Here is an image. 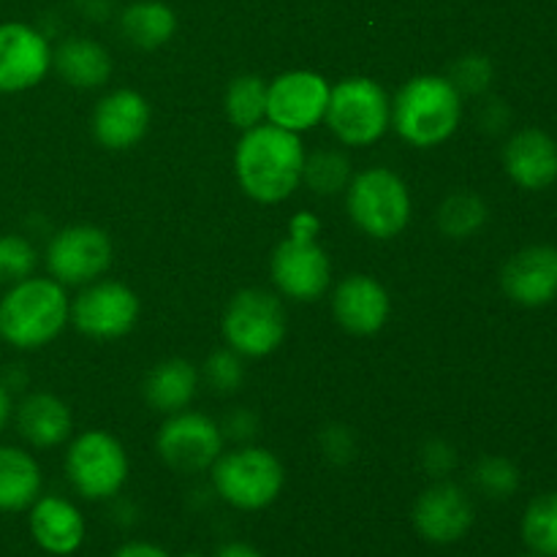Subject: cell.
I'll return each instance as SVG.
<instances>
[{
    "mask_svg": "<svg viewBox=\"0 0 557 557\" xmlns=\"http://www.w3.org/2000/svg\"><path fill=\"white\" fill-rule=\"evenodd\" d=\"M71 428L69 406L49 392L27 395L16 408V430L33 449H54L69 438Z\"/></svg>",
    "mask_w": 557,
    "mask_h": 557,
    "instance_id": "cell-21",
    "label": "cell"
},
{
    "mask_svg": "<svg viewBox=\"0 0 557 557\" xmlns=\"http://www.w3.org/2000/svg\"><path fill=\"white\" fill-rule=\"evenodd\" d=\"M163 466L177 473H201L223 455V430L210 417L196 411L169 413L156 438Z\"/></svg>",
    "mask_w": 557,
    "mask_h": 557,
    "instance_id": "cell-9",
    "label": "cell"
},
{
    "mask_svg": "<svg viewBox=\"0 0 557 557\" xmlns=\"http://www.w3.org/2000/svg\"><path fill=\"white\" fill-rule=\"evenodd\" d=\"M256 428H259V419H256L250 411H245V408L234 411L226 422L228 435H232V438H239V441L250 438V435L256 433Z\"/></svg>",
    "mask_w": 557,
    "mask_h": 557,
    "instance_id": "cell-37",
    "label": "cell"
},
{
    "mask_svg": "<svg viewBox=\"0 0 557 557\" xmlns=\"http://www.w3.org/2000/svg\"><path fill=\"white\" fill-rule=\"evenodd\" d=\"M321 444H324L326 455L337 462L348 460L354 451V441H351V433H348V428H330L324 433V441H321Z\"/></svg>",
    "mask_w": 557,
    "mask_h": 557,
    "instance_id": "cell-35",
    "label": "cell"
},
{
    "mask_svg": "<svg viewBox=\"0 0 557 557\" xmlns=\"http://www.w3.org/2000/svg\"><path fill=\"white\" fill-rule=\"evenodd\" d=\"M205 381L210 384V389L221 392V395L237 392L245 381L243 357L237 351H232V348L210 354L205 362Z\"/></svg>",
    "mask_w": 557,
    "mask_h": 557,
    "instance_id": "cell-33",
    "label": "cell"
},
{
    "mask_svg": "<svg viewBox=\"0 0 557 557\" xmlns=\"http://www.w3.org/2000/svg\"><path fill=\"white\" fill-rule=\"evenodd\" d=\"M150 131V103L141 92L120 87L103 96L92 112V139L103 150L123 152L139 145Z\"/></svg>",
    "mask_w": 557,
    "mask_h": 557,
    "instance_id": "cell-17",
    "label": "cell"
},
{
    "mask_svg": "<svg viewBox=\"0 0 557 557\" xmlns=\"http://www.w3.org/2000/svg\"><path fill=\"white\" fill-rule=\"evenodd\" d=\"M9 419H11V397H9V389L0 384V433L5 430Z\"/></svg>",
    "mask_w": 557,
    "mask_h": 557,
    "instance_id": "cell-41",
    "label": "cell"
},
{
    "mask_svg": "<svg viewBox=\"0 0 557 557\" xmlns=\"http://www.w3.org/2000/svg\"><path fill=\"white\" fill-rule=\"evenodd\" d=\"M305 145L299 134L272 123L243 131L234 147V174L239 188L261 205L286 201L302 183Z\"/></svg>",
    "mask_w": 557,
    "mask_h": 557,
    "instance_id": "cell-1",
    "label": "cell"
},
{
    "mask_svg": "<svg viewBox=\"0 0 557 557\" xmlns=\"http://www.w3.org/2000/svg\"><path fill=\"white\" fill-rule=\"evenodd\" d=\"M473 487L493 500H506L520 490V468L506 457H482L473 466Z\"/></svg>",
    "mask_w": 557,
    "mask_h": 557,
    "instance_id": "cell-30",
    "label": "cell"
},
{
    "mask_svg": "<svg viewBox=\"0 0 557 557\" xmlns=\"http://www.w3.org/2000/svg\"><path fill=\"white\" fill-rule=\"evenodd\" d=\"M223 109L234 128L248 131L267 120V82L256 74H239L228 82Z\"/></svg>",
    "mask_w": 557,
    "mask_h": 557,
    "instance_id": "cell-26",
    "label": "cell"
},
{
    "mask_svg": "<svg viewBox=\"0 0 557 557\" xmlns=\"http://www.w3.org/2000/svg\"><path fill=\"white\" fill-rule=\"evenodd\" d=\"M52 65L60 79L76 90H96L112 76V58L103 44L82 36L65 38L52 52Z\"/></svg>",
    "mask_w": 557,
    "mask_h": 557,
    "instance_id": "cell-22",
    "label": "cell"
},
{
    "mask_svg": "<svg viewBox=\"0 0 557 557\" xmlns=\"http://www.w3.org/2000/svg\"><path fill=\"white\" fill-rule=\"evenodd\" d=\"M38 253L20 234H0V283L14 286L36 272Z\"/></svg>",
    "mask_w": 557,
    "mask_h": 557,
    "instance_id": "cell-31",
    "label": "cell"
},
{
    "mask_svg": "<svg viewBox=\"0 0 557 557\" xmlns=\"http://www.w3.org/2000/svg\"><path fill=\"white\" fill-rule=\"evenodd\" d=\"M270 272L277 292L297 302H315L332 283L330 256L315 239H283L272 250Z\"/></svg>",
    "mask_w": 557,
    "mask_h": 557,
    "instance_id": "cell-13",
    "label": "cell"
},
{
    "mask_svg": "<svg viewBox=\"0 0 557 557\" xmlns=\"http://www.w3.org/2000/svg\"><path fill=\"white\" fill-rule=\"evenodd\" d=\"M41 466L16 446H0V515L27 511L41 495Z\"/></svg>",
    "mask_w": 557,
    "mask_h": 557,
    "instance_id": "cell-24",
    "label": "cell"
},
{
    "mask_svg": "<svg viewBox=\"0 0 557 557\" xmlns=\"http://www.w3.org/2000/svg\"><path fill=\"white\" fill-rule=\"evenodd\" d=\"M522 557H539V555H533V553H531V555H522Z\"/></svg>",
    "mask_w": 557,
    "mask_h": 557,
    "instance_id": "cell-43",
    "label": "cell"
},
{
    "mask_svg": "<svg viewBox=\"0 0 557 557\" xmlns=\"http://www.w3.org/2000/svg\"><path fill=\"white\" fill-rule=\"evenodd\" d=\"M180 557H207V555H201V553H185V555H180Z\"/></svg>",
    "mask_w": 557,
    "mask_h": 557,
    "instance_id": "cell-42",
    "label": "cell"
},
{
    "mask_svg": "<svg viewBox=\"0 0 557 557\" xmlns=\"http://www.w3.org/2000/svg\"><path fill=\"white\" fill-rule=\"evenodd\" d=\"M177 16L161 0H136L120 14V33L139 49H158L172 41Z\"/></svg>",
    "mask_w": 557,
    "mask_h": 557,
    "instance_id": "cell-25",
    "label": "cell"
},
{
    "mask_svg": "<svg viewBox=\"0 0 557 557\" xmlns=\"http://www.w3.org/2000/svg\"><path fill=\"white\" fill-rule=\"evenodd\" d=\"M139 319V297L125 283L92 281L71 302L69 321L92 341H117L134 330Z\"/></svg>",
    "mask_w": 557,
    "mask_h": 557,
    "instance_id": "cell-11",
    "label": "cell"
},
{
    "mask_svg": "<svg viewBox=\"0 0 557 557\" xmlns=\"http://www.w3.org/2000/svg\"><path fill=\"white\" fill-rule=\"evenodd\" d=\"M212 487L218 498L239 511H261L277 500L286 484L283 462L264 446H239L215 460Z\"/></svg>",
    "mask_w": 557,
    "mask_h": 557,
    "instance_id": "cell-5",
    "label": "cell"
},
{
    "mask_svg": "<svg viewBox=\"0 0 557 557\" xmlns=\"http://www.w3.org/2000/svg\"><path fill=\"white\" fill-rule=\"evenodd\" d=\"M52 69V47L25 22L0 25V92H25Z\"/></svg>",
    "mask_w": 557,
    "mask_h": 557,
    "instance_id": "cell-15",
    "label": "cell"
},
{
    "mask_svg": "<svg viewBox=\"0 0 557 557\" xmlns=\"http://www.w3.org/2000/svg\"><path fill=\"white\" fill-rule=\"evenodd\" d=\"M500 288L520 308H544L557 299V248L528 245L500 270Z\"/></svg>",
    "mask_w": 557,
    "mask_h": 557,
    "instance_id": "cell-16",
    "label": "cell"
},
{
    "mask_svg": "<svg viewBox=\"0 0 557 557\" xmlns=\"http://www.w3.org/2000/svg\"><path fill=\"white\" fill-rule=\"evenodd\" d=\"M112 557H172V555L152 542H128L123 544V547H117V553Z\"/></svg>",
    "mask_w": 557,
    "mask_h": 557,
    "instance_id": "cell-39",
    "label": "cell"
},
{
    "mask_svg": "<svg viewBox=\"0 0 557 557\" xmlns=\"http://www.w3.org/2000/svg\"><path fill=\"white\" fill-rule=\"evenodd\" d=\"M286 337V308L277 294L245 288L223 313V341L239 357H270Z\"/></svg>",
    "mask_w": 557,
    "mask_h": 557,
    "instance_id": "cell-8",
    "label": "cell"
},
{
    "mask_svg": "<svg viewBox=\"0 0 557 557\" xmlns=\"http://www.w3.org/2000/svg\"><path fill=\"white\" fill-rule=\"evenodd\" d=\"M411 517L413 528L424 542L446 547L468 536L476 522V509H473L471 495L460 484L441 479L419 495Z\"/></svg>",
    "mask_w": 557,
    "mask_h": 557,
    "instance_id": "cell-14",
    "label": "cell"
},
{
    "mask_svg": "<svg viewBox=\"0 0 557 557\" xmlns=\"http://www.w3.org/2000/svg\"><path fill=\"white\" fill-rule=\"evenodd\" d=\"M520 533L533 555L557 557V493L536 495L528 504Z\"/></svg>",
    "mask_w": 557,
    "mask_h": 557,
    "instance_id": "cell-27",
    "label": "cell"
},
{
    "mask_svg": "<svg viewBox=\"0 0 557 557\" xmlns=\"http://www.w3.org/2000/svg\"><path fill=\"white\" fill-rule=\"evenodd\" d=\"M455 462H457L455 449H451L449 444H444V441H430V444L424 446L422 466H424V471H430V476L444 479L446 473L455 468Z\"/></svg>",
    "mask_w": 557,
    "mask_h": 557,
    "instance_id": "cell-34",
    "label": "cell"
},
{
    "mask_svg": "<svg viewBox=\"0 0 557 557\" xmlns=\"http://www.w3.org/2000/svg\"><path fill=\"white\" fill-rule=\"evenodd\" d=\"M125 446L103 430H85L65 451V476L85 500H109L128 482Z\"/></svg>",
    "mask_w": 557,
    "mask_h": 557,
    "instance_id": "cell-7",
    "label": "cell"
},
{
    "mask_svg": "<svg viewBox=\"0 0 557 557\" xmlns=\"http://www.w3.org/2000/svg\"><path fill=\"white\" fill-rule=\"evenodd\" d=\"M389 313V292L384 288V283L370 275L343 277L332 294V315L351 335H375L386 326Z\"/></svg>",
    "mask_w": 557,
    "mask_h": 557,
    "instance_id": "cell-18",
    "label": "cell"
},
{
    "mask_svg": "<svg viewBox=\"0 0 557 557\" xmlns=\"http://www.w3.org/2000/svg\"><path fill=\"white\" fill-rule=\"evenodd\" d=\"M487 215L490 210L482 196L473 190H457L438 207V228L449 239H468L482 232Z\"/></svg>",
    "mask_w": 557,
    "mask_h": 557,
    "instance_id": "cell-28",
    "label": "cell"
},
{
    "mask_svg": "<svg viewBox=\"0 0 557 557\" xmlns=\"http://www.w3.org/2000/svg\"><path fill=\"white\" fill-rule=\"evenodd\" d=\"M27 511H30L27 517L30 536L44 553L54 557L79 553L87 536V525L82 511L71 500L60 498V495H38L36 504Z\"/></svg>",
    "mask_w": 557,
    "mask_h": 557,
    "instance_id": "cell-19",
    "label": "cell"
},
{
    "mask_svg": "<svg viewBox=\"0 0 557 557\" xmlns=\"http://www.w3.org/2000/svg\"><path fill=\"white\" fill-rule=\"evenodd\" d=\"M199 370L183 357H169L152 364L145 379V400L158 413H177L190 406L199 389Z\"/></svg>",
    "mask_w": 557,
    "mask_h": 557,
    "instance_id": "cell-23",
    "label": "cell"
},
{
    "mask_svg": "<svg viewBox=\"0 0 557 557\" xmlns=\"http://www.w3.org/2000/svg\"><path fill=\"white\" fill-rule=\"evenodd\" d=\"M319 232H321V221L313 215V212H299V215H294L292 223H288V237L315 239V234Z\"/></svg>",
    "mask_w": 557,
    "mask_h": 557,
    "instance_id": "cell-38",
    "label": "cell"
},
{
    "mask_svg": "<svg viewBox=\"0 0 557 557\" xmlns=\"http://www.w3.org/2000/svg\"><path fill=\"white\" fill-rule=\"evenodd\" d=\"M446 79L457 87L460 96H482V92L490 90L495 79V65L487 54H462L451 63L449 76Z\"/></svg>",
    "mask_w": 557,
    "mask_h": 557,
    "instance_id": "cell-32",
    "label": "cell"
},
{
    "mask_svg": "<svg viewBox=\"0 0 557 557\" xmlns=\"http://www.w3.org/2000/svg\"><path fill=\"white\" fill-rule=\"evenodd\" d=\"M479 120H482L484 131H490V134H500V131L509 125L511 112L500 98H490V101L482 107V117Z\"/></svg>",
    "mask_w": 557,
    "mask_h": 557,
    "instance_id": "cell-36",
    "label": "cell"
},
{
    "mask_svg": "<svg viewBox=\"0 0 557 557\" xmlns=\"http://www.w3.org/2000/svg\"><path fill=\"white\" fill-rule=\"evenodd\" d=\"M460 117L462 96L446 76H413L392 98V128L403 141L422 150L451 139Z\"/></svg>",
    "mask_w": 557,
    "mask_h": 557,
    "instance_id": "cell-2",
    "label": "cell"
},
{
    "mask_svg": "<svg viewBox=\"0 0 557 557\" xmlns=\"http://www.w3.org/2000/svg\"><path fill=\"white\" fill-rule=\"evenodd\" d=\"M71 302L54 277H25L0 299V337L20 351L44 348L69 324Z\"/></svg>",
    "mask_w": 557,
    "mask_h": 557,
    "instance_id": "cell-3",
    "label": "cell"
},
{
    "mask_svg": "<svg viewBox=\"0 0 557 557\" xmlns=\"http://www.w3.org/2000/svg\"><path fill=\"white\" fill-rule=\"evenodd\" d=\"M504 169L522 190H544L557 180V141L542 128H522L504 147Z\"/></svg>",
    "mask_w": 557,
    "mask_h": 557,
    "instance_id": "cell-20",
    "label": "cell"
},
{
    "mask_svg": "<svg viewBox=\"0 0 557 557\" xmlns=\"http://www.w3.org/2000/svg\"><path fill=\"white\" fill-rule=\"evenodd\" d=\"M346 207L354 226L373 239H395L406 232L413 212L406 180L386 166L354 174L346 188Z\"/></svg>",
    "mask_w": 557,
    "mask_h": 557,
    "instance_id": "cell-4",
    "label": "cell"
},
{
    "mask_svg": "<svg viewBox=\"0 0 557 557\" xmlns=\"http://www.w3.org/2000/svg\"><path fill=\"white\" fill-rule=\"evenodd\" d=\"M302 183L319 196H337L351 183V163L337 150H319L305 158Z\"/></svg>",
    "mask_w": 557,
    "mask_h": 557,
    "instance_id": "cell-29",
    "label": "cell"
},
{
    "mask_svg": "<svg viewBox=\"0 0 557 557\" xmlns=\"http://www.w3.org/2000/svg\"><path fill=\"white\" fill-rule=\"evenodd\" d=\"M330 90L315 71H286L267 85V123L292 134L310 131L324 120Z\"/></svg>",
    "mask_w": 557,
    "mask_h": 557,
    "instance_id": "cell-12",
    "label": "cell"
},
{
    "mask_svg": "<svg viewBox=\"0 0 557 557\" xmlns=\"http://www.w3.org/2000/svg\"><path fill=\"white\" fill-rule=\"evenodd\" d=\"M215 557H261L259 549L253 544H245V542H228L218 549Z\"/></svg>",
    "mask_w": 557,
    "mask_h": 557,
    "instance_id": "cell-40",
    "label": "cell"
},
{
    "mask_svg": "<svg viewBox=\"0 0 557 557\" xmlns=\"http://www.w3.org/2000/svg\"><path fill=\"white\" fill-rule=\"evenodd\" d=\"M112 239L90 223L65 226L49 239L47 270L63 286H87L112 264Z\"/></svg>",
    "mask_w": 557,
    "mask_h": 557,
    "instance_id": "cell-10",
    "label": "cell"
},
{
    "mask_svg": "<svg viewBox=\"0 0 557 557\" xmlns=\"http://www.w3.org/2000/svg\"><path fill=\"white\" fill-rule=\"evenodd\" d=\"M324 120L341 145H375L392 125V98L370 76H348L330 90Z\"/></svg>",
    "mask_w": 557,
    "mask_h": 557,
    "instance_id": "cell-6",
    "label": "cell"
}]
</instances>
